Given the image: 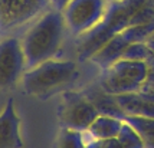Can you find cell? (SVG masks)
<instances>
[{"label":"cell","instance_id":"cell-16","mask_svg":"<svg viewBox=\"0 0 154 148\" xmlns=\"http://www.w3.org/2000/svg\"><path fill=\"white\" fill-rule=\"evenodd\" d=\"M154 22V0H147L146 3H143L138 10L134 13L130 26L133 25H140V23H148Z\"/></svg>","mask_w":154,"mask_h":148},{"label":"cell","instance_id":"cell-1","mask_svg":"<svg viewBox=\"0 0 154 148\" xmlns=\"http://www.w3.org/2000/svg\"><path fill=\"white\" fill-rule=\"evenodd\" d=\"M66 30V23L60 10L52 7L39 16L20 41L26 59V69L54 59L63 43Z\"/></svg>","mask_w":154,"mask_h":148},{"label":"cell","instance_id":"cell-9","mask_svg":"<svg viewBox=\"0 0 154 148\" xmlns=\"http://www.w3.org/2000/svg\"><path fill=\"white\" fill-rule=\"evenodd\" d=\"M0 148H23L20 135V119L13 99H7L5 108L0 112Z\"/></svg>","mask_w":154,"mask_h":148},{"label":"cell","instance_id":"cell-20","mask_svg":"<svg viewBox=\"0 0 154 148\" xmlns=\"http://www.w3.org/2000/svg\"><path fill=\"white\" fill-rule=\"evenodd\" d=\"M151 36H154V33H153V35H151Z\"/></svg>","mask_w":154,"mask_h":148},{"label":"cell","instance_id":"cell-19","mask_svg":"<svg viewBox=\"0 0 154 148\" xmlns=\"http://www.w3.org/2000/svg\"><path fill=\"white\" fill-rule=\"evenodd\" d=\"M107 2H115V0H107Z\"/></svg>","mask_w":154,"mask_h":148},{"label":"cell","instance_id":"cell-6","mask_svg":"<svg viewBox=\"0 0 154 148\" xmlns=\"http://www.w3.org/2000/svg\"><path fill=\"white\" fill-rule=\"evenodd\" d=\"M101 112L89 98L78 92H65L59 105V121L63 128L85 132Z\"/></svg>","mask_w":154,"mask_h":148},{"label":"cell","instance_id":"cell-10","mask_svg":"<svg viewBox=\"0 0 154 148\" xmlns=\"http://www.w3.org/2000/svg\"><path fill=\"white\" fill-rule=\"evenodd\" d=\"M128 45H130V42L125 39V36L122 33H118L112 36L108 42H105L88 61L97 66H100L104 71L117 61L122 59L124 50L127 49Z\"/></svg>","mask_w":154,"mask_h":148},{"label":"cell","instance_id":"cell-11","mask_svg":"<svg viewBox=\"0 0 154 148\" xmlns=\"http://www.w3.org/2000/svg\"><path fill=\"white\" fill-rule=\"evenodd\" d=\"M122 125L124 121L120 116L111 114H100L85 132L89 135V140H108L118 137Z\"/></svg>","mask_w":154,"mask_h":148},{"label":"cell","instance_id":"cell-5","mask_svg":"<svg viewBox=\"0 0 154 148\" xmlns=\"http://www.w3.org/2000/svg\"><path fill=\"white\" fill-rule=\"evenodd\" d=\"M107 0H71L62 10L68 32L84 36L100 25L107 12Z\"/></svg>","mask_w":154,"mask_h":148},{"label":"cell","instance_id":"cell-17","mask_svg":"<svg viewBox=\"0 0 154 148\" xmlns=\"http://www.w3.org/2000/svg\"><path fill=\"white\" fill-rule=\"evenodd\" d=\"M87 148H128L120 137L108 140H89L87 141Z\"/></svg>","mask_w":154,"mask_h":148},{"label":"cell","instance_id":"cell-15","mask_svg":"<svg viewBox=\"0 0 154 148\" xmlns=\"http://www.w3.org/2000/svg\"><path fill=\"white\" fill-rule=\"evenodd\" d=\"M151 50L147 46L146 42H134L130 43L127 46V49L124 50L122 59H130V61H147L148 58L151 56Z\"/></svg>","mask_w":154,"mask_h":148},{"label":"cell","instance_id":"cell-2","mask_svg":"<svg viewBox=\"0 0 154 148\" xmlns=\"http://www.w3.org/2000/svg\"><path fill=\"white\" fill-rule=\"evenodd\" d=\"M147 0H115L108 2L107 12L98 26L82 36V43L78 49L81 61H88L105 42L121 33L131 23L134 13Z\"/></svg>","mask_w":154,"mask_h":148},{"label":"cell","instance_id":"cell-3","mask_svg":"<svg viewBox=\"0 0 154 148\" xmlns=\"http://www.w3.org/2000/svg\"><path fill=\"white\" fill-rule=\"evenodd\" d=\"M79 76V69L74 61L49 59L26 69L22 76V86L27 95L48 98L56 91L72 85Z\"/></svg>","mask_w":154,"mask_h":148},{"label":"cell","instance_id":"cell-18","mask_svg":"<svg viewBox=\"0 0 154 148\" xmlns=\"http://www.w3.org/2000/svg\"><path fill=\"white\" fill-rule=\"evenodd\" d=\"M49 2H51V6L54 7V9L62 12V10L65 9V6H66L71 0H49Z\"/></svg>","mask_w":154,"mask_h":148},{"label":"cell","instance_id":"cell-14","mask_svg":"<svg viewBox=\"0 0 154 148\" xmlns=\"http://www.w3.org/2000/svg\"><path fill=\"white\" fill-rule=\"evenodd\" d=\"M121 33L125 36V39L130 43H134V42H147L148 38L154 33V22L128 26Z\"/></svg>","mask_w":154,"mask_h":148},{"label":"cell","instance_id":"cell-8","mask_svg":"<svg viewBox=\"0 0 154 148\" xmlns=\"http://www.w3.org/2000/svg\"><path fill=\"white\" fill-rule=\"evenodd\" d=\"M49 3V0H0V27L9 29L22 25Z\"/></svg>","mask_w":154,"mask_h":148},{"label":"cell","instance_id":"cell-13","mask_svg":"<svg viewBox=\"0 0 154 148\" xmlns=\"http://www.w3.org/2000/svg\"><path fill=\"white\" fill-rule=\"evenodd\" d=\"M56 148H87L85 135L81 131L62 127L56 140Z\"/></svg>","mask_w":154,"mask_h":148},{"label":"cell","instance_id":"cell-7","mask_svg":"<svg viewBox=\"0 0 154 148\" xmlns=\"http://www.w3.org/2000/svg\"><path fill=\"white\" fill-rule=\"evenodd\" d=\"M26 71L22 42L17 38L0 41V88L13 86Z\"/></svg>","mask_w":154,"mask_h":148},{"label":"cell","instance_id":"cell-12","mask_svg":"<svg viewBox=\"0 0 154 148\" xmlns=\"http://www.w3.org/2000/svg\"><path fill=\"white\" fill-rule=\"evenodd\" d=\"M120 118L137 131L144 144V148H154V116L121 114Z\"/></svg>","mask_w":154,"mask_h":148},{"label":"cell","instance_id":"cell-4","mask_svg":"<svg viewBox=\"0 0 154 148\" xmlns=\"http://www.w3.org/2000/svg\"><path fill=\"white\" fill-rule=\"evenodd\" d=\"M148 76L147 62L120 59L107 69L101 79V89L109 95L138 92L146 85Z\"/></svg>","mask_w":154,"mask_h":148}]
</instances>
